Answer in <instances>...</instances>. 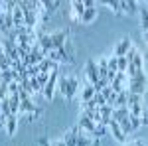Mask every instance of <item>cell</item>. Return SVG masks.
Returning a JSON list of instances; mask_svg holds the SVG:
<instances>
[{
  "label": "cell",
  "mask_w": 148,
  "mask_h": 146,
  "mask_svg": "<svg viewBox=\"0 0 148 146\" xmlns=\"http://www.w3.org/2000/svg\"><path fill=\"white\" fill-rule=\"evenodd\" d=\"M146 91V75H138V77L128 79V93L142 95Z\"/></svg>",
  "instance_id": "obj_1"
},
{
  "label": "cell",
  "mask_w": 148,
  "mask_h": 146,
  "mask_svg": "<svg viewBox=\"0 0 148 146\" xmlns=\"http://www.w3.org/2000/svg\"><path fill=\"white\" fill-rule=\"evenodd\" d=\"M128 83V77H126V73H121V71H116V75H114V79L109 83V87L113 89V93H123L125 91V85Z\"/></svg>",
  "instance_id": "obj_2"
},
{
  "label": "cell",
  "mask_w": 148,
  "mask_h": 146,
  "mask_svg": "<svg viewBox=\"0 0 148 146\" xmlns=\"http://www.w3.org/2000/svg\"><path fill=\"white\" fill-rule=\"evenodd\" d=\"M56 81H57V69L49 73V79H47V83L44 85V95H46V99H49V101H51V97H53V87H56Z\"/></svg>",
  "instance_id": "obj_3"
},
{
  "label": "cell",
  "mask_w": 148,
  "mask_h": 146,
  "mask_svg": "<svg viewBox=\"0 0 148 146\" xmlns=\"http://www.w3.org/2000/svg\"><path fill=\"white\" fill-rule=\"evenodd\" d=\"M83 12H85V6H83V2H79V0L71 2V12H69V16H71V20H73V22H81V16H83Z\"/></svg>",
  "instance_id": "obj_4"
},
{
  "label": "cell",
  "mask_w": 148,
  "mask_h": 146,
  "mask_svg": "<svg viewBox=\"0 0 148 146\" xmlns=\"http://www.w3.org/2000/svg\"><path fill=\"white\" fill-rule=\"evenodd\" d=\"M12 22H14V28L24 26V10H22V6H20L18 2H16L14 8H12Z\"/></svg>",
  "instance_id": "obj_5"
},
{
  "label": "cell",
  "mask_w": 148,
  "mask_h": 146,
  "mask_svg": "<svg viewBox=\"0 0 148 146\" xmlns=\"http://www.w3.org/2000/svg\"><path fill=\"white\" fill-rule=\"evenodd\" d=\"M79 128H85V130L91 132V134L97 132V124L93 123L89 117H85V114H81V119H79Z\"/></svg>",
  "instance_id": "obj_6"
},
{
  "label": "cell",
  "mask_w": 148,
  "mask_h": 146,
  "mask_svg": "<svg viewBox=\"0 0 148 146\" xmlns=\"http://www.w3.org/2000/svg\"><path fill=\"white\" fill-rule=\"evenodd\" d=\"M87 77L91 81V85H95L97 81H99V71H97V63L95 61H87Z\"/></svg>",
  "instance_id": "obj_7"
},
{
  "label": "cell",
  "mask_w": 148,
  "mask_h": 146,
  "mask_svg": "<svg viewBox=\"0 0 148 146\" xmlns=\"http://www.w3.org/2000/svg\"><path fill=\"white\" fill-rule=\"evenodd\" d=\"M65 32H57V34H51L49 36V40H51V47L53 49H59V47H63V42H65Z\"/></svg>",
  "instance_id": "obj_8"
},
{
  "label": "cell",
  "mask_w": 148,
  "mask_h": 146,
  "mask_svg": "<svg viewBox=\"0 0 148 146\" xmlns=\"http://www.w3.org/2000/svg\"><path fill=\"white\" fill-rule=\"evenodd\" d=\"M109 126H111V130H113V136H114V138H116L119 142H125V138H126V136L123 134V130H121V126H119V123L111 119V121H109Z\"/></svg>",
  "instance_id": "obj_9"
},
{
  "label": "cell",
  "mask_w": 148,
  "mask_h": 146,
  "mask_svg": "<svg viewBox=\"0 0 148 146\" xmlns=\"http://www.w3.org/2000/svg\"><path fill=\"white\" fill-rule=\"evenodd\" d=\"M130 45H132V44H130V40H128V38H125V40L119 44V47H116V51H114V57H125V56H126V51L130 49Z\"/></svg>",
  "instance_id": "obj_10"
},
{
  "label": "cell",
  "mask_w": 148,
  "mask_h": 146,
  "mask_svg": "<svg viewBox=\"0 0 148 146\" xmlns=\"http://www.w3.org/2000/svg\"><path fill=\"white\" fill-rule=\"evenodd\" d=\"M93 140L91 136H89V132H85L83 128H81V132H77V142H75V146H89Z\"/></svg>",
  "instance_id": "obj_11"
},
{
  "label": "cell",
  "mask_w": 148,
  "mask_h": 146,
  "mask_svg": "<svg viewBox=\"0 0 148 146\" xmlns=\"http://www.w3.org/2000/svg\"><path fill=\"white\" fill-rule=\"evenodd\" d=\"M95 16H97V8H85L83 16H81V22H83V24H89V22L95 20Z\"/></svg>",
  "instance_id": "obj_12"
},
{
  "label": "cell",
  "mask_w": 148,
  "mask_h": 146,
  "mask_svg": "<svg viewBox=\"0 0 148 146\" xmlns=\"http://www.w3.org/2000/svg\"><path fill=\"white\" fill-rule=\"evenodd\" d=\"M77 87H79L77 79H75V77H69V85H67V95H65V99H73V95H75Z\"/></svg>",
  "instance_id": "obj_13"
},
{
  "label": "cell",
  "mask_w": 148,
  "mask_h": 146,
  "mask_svg": "<svg viewBox=\"0 0 148 146\" xmlns=\"http://www.w3.org/2000/svg\"><path fill=\"white\" fill-rule=\"evenodd\" d=\"M121 10L126 12V14H132V12L136 10V2L134 0H123L121 2Z\"/></svg>",
  "instance_id": "obj_14"
},
{
  "label": "cell",
  "mask_w": 148,
  "mask_h": 146,
  "mask_svg": "<svg viewBox=\"0 0 148 146\" xmlns=\"http://www.w3.org/2000/svg\"><path fill=\"white\" fill-rule=\"evenodd\" d=\"M119 123V126H121V130H123V134H130L132 132V126H130V123H128V114H126L125 119H121V121H116Z\"/></svg>",
  "instance_id": "obj_15"
},
{
  "label": "cell",
  "mask_w": 148,
  "mask_h": 146,
  "mask_svg": "<svg viewBox=\"0 0 148 146\" xmlns=\"http://www.w3.org/2000/svg\"><path fill=\"white\" fill-rule=\"evenodd\" d=\"M77 132H79V128H73L69 132L67 138H65V146H75V142H77Z\"/></svg>",
  "instance_id": "obj_16"
},
{
  "label": "cell",
  "mask_w": 148,
  "mask_h": 146,
  "mask_svg": "<svg viewBox=\"0 0 148 146\" xmlns=\"http://www.w3.org/2000/svg\"><path fill=\"white\" fill-rule=\"evenodd\" d=\"M42 4H44V8H46L47 14H51V12H56V8L61 2H59V0H51V2H42Z\"/></svg>",
  "instance_id": "obj_17"
},
{
  "label": "cell",
  "mask_w": 148,
  "mask_h": 146,
  "mask_svg": "<svg viewBox=\"0 0 148 146\" xmlns=\"http://www.w3.org/2000/svg\"><path fill=\"white\" fill-rule=\"evenodd\" d=\"M6 123H8V134H14V130H16V114H8Z\"/></svg>",
  "instance_id": "obj_18"
},
{
  "label": "cell",
  "mask_w": 148,
  "mask_h": 146,
  "mask_svg": "<svg viewBox=\"0 0 148 146\" xmlns=\"http://www.w3.org/2000/svg\"><path fill=\"white\" fill-rule=\"evenodd\" d=\"M0 109H2L4 119H6L8 114H12V112H10V103H8V99H0Z\"/></svg>",
  "instance_id": "obj_19"
},
{
  "label": "cell",
  "mask_w": 148,
  "mask_h": 146,
  "mask_svg": "<svg viewBox=\"0 0 148 146\" xmlns=\"http://www.w3.org/2000/svg\"><path fill=\"white\" fill-rule=\"evenodd\" d=\"M38 73H40L38 65H28L26 67V77H38Z\"/></svg>",
  "instance_id": "obj_20"
},
{
  "label": "cell",
  "mask_w": 148,
  "mask_h": 146,
  "mask_svg": "<svg viewBox=\"0 0 148 146\" xmlns=\"http://www.w3.org/2000/svg\"><path fill=\"white\" fill-rule=\"evenodd\" d=\"M67 85H69V77H61L59 79V91L63 93V97L67 95Z\"/></svg>",
  "instance_id": "obj_21"
},
{
  "label": "cell",
  "mask_w": 148,
  "mask_h": 146,
  "mask_svg": "<svg viewBox=\"0 0 148 146\" xmlns=\"http://www.w3.org/2000/svg\"><path fill=\"white\" fill-rule=\"evenodd\" d=\"M93 95H95V89H93V85H89L87 89L83 91V101H89V99H93Z\"/></svg>",
  "instance_id": "obj_22"
},
{
  "label": "cell",
  "mask_w": 148,
  "mask_h": 146,
  "mask_svg": "<svg viewBox=\"0 0 148 146\" xmlns=\"http://www.w3.org/2000/svg\"><path fill=\"white\" fill-rule=\"evenodd\" d=\"M38 83H40V87H44V85H46L47 83V79H49V73H38Z\"/></svg>",
  "instance_id": "obj_23"
},
{
  "label": "cell",
  "mask_w": 148,
  "mask_h": 146,
  "mask_svg": "<svg viewBox=\"0 0 148 146\" xmlns=\"http://www.w3.org/2000/svg\"><path fill=\"white\" fill-rule=\"evenodd\" d=\"M109 8L113 12H121V2H119V0H111V2H109Z\"/></svg>",
  "instance_id": "obj_24"
},
{
  "label": "cell",
  "mask_w": 148,
  "mask_h": 146,
  "mask_svg": "<svg viewBox=\"0 0 148 146\" xmlns=\"http://www.w3.org/2000/svg\"><path fill=\"white\" fill-rule=\"evenodd\" d=\"M89 146H101V144H99V138H95V140H93V142H91Z\"/></svg>",
  "instance_id": "obj_25"
},
{
  "label": "cell",
  "mask_w": 148,
  "mask_h": 146,
  "mask_svg": "<svg viewBox=\"0 0 148 146\" xmlns=\"http://www.w3.org/2000/svg\"><path fill=\"white\" fill-rule=\"evenodd\" d=\"M40 144H42V146H49V144H47V140H46V138H42V140H40Z\"/></svg>",
  "instance_id": "obj_26"
},
{
  "label": "cell",
  "mask_w": 148,
  "mask_h": 146,
  "mask_svg": "<svg viewBox=\"0 0 148 146\" xmlns=\"http://www.w3.org/2000/svg\"><path fill=\"white\" fill-rule=\"evenodd\" d=\"M53 146H65V142H56Z\"/></svg>",
  "instance_id": "obj_27"
},
{
  "label": "cell",
  "mask_w": 148,
  "mask_h": 146,
  "mask_svg": "<svg viewBox=\"0 0 148 146\" xmlns=\"http://www.w3.org/2000/svg\"><path fill=\"white\" fill-rule=\"evenodd\" d=\"M130 146H140V144H130Z\"/></svg>",
  "instance_id": "obj_28"
}]
</instances>
